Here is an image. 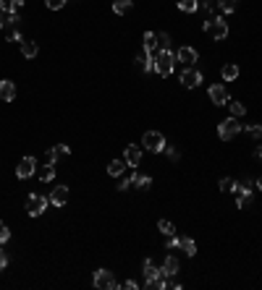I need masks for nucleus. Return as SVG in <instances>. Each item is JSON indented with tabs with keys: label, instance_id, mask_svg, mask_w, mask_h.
<instances>
[{
	"label": "nucleus",
	"instance_id": "1",
	"mask_svg": "<svg viewBox=\"0 0 262 290\" xmlns=\"http://www.w3.org/2000/svg\"><path fill=\"white\" fill-rule=\"evenodd\" d=\"M255 181L252 178H247V181H241V183H236L234 181V186H231V191L236 193V206L239 209H249V204H252V189H255Z\"/></svg>",
	"mask_w": 262,
	"mask_h": 290
},
{
	"label": "nucleus",
	"instance_id": "2",
	"mask_svg": "<svg viewBox=\"0 0 262 290\" xmlns=\"http://www.w3.org/2000/svg\"><path fill=\"white\" fill-rule=\"evenodd\" d=\"M176 55H173V50H160V53L155 55V71L160 76H170L173 74V68H176Z\"/></svg>",
	"mask_w": 262,
	"mask_h": 290
},
{
	"label": "nucleus",
	"instance_id": "3",
	"mask_svg": "<svg viewBox=\"0 0 262 290\" xmlns=\"http://www.w3.org/2000/svg\"><path fill=\"white\" fill-rule=\"evenodd\" d=\"M205 32L213 37V39H218V42H220V39H226V37H228V24H226L220 16H215V18L210 16L207 21H205Z\"/></svg>",
	"mask_w": 262,
	"mask_h": 290
},
{
	"label": "nucleus",
	"instance_id": "4",
	"mask_svg": "<svg viewBox=\"0 0 262 290\" xmlns=\"http://www.w3.org/2000/svg\"><path fill=\"white\" fill-rule=\"evenodd\" d=\"M241 128H244V126L239 123V118L231 115V118H226V120L218 126V136L223 139V141H231V139H236L239 133H241Z\"/></svg>",
	"mask_w": 262,
	"mask_h": 290
},
{
	"label": "nucleus",
	"instance_id": "5",
	"mask_svg": "<svg viewBox=\"0 0 262 290\" xmlns=\"http://www.w3.org/2000/svg\"><path fill=\"white\" fill-rule=\"evenodd\" d=\"M142 147L149 149V152H165V136L160 131H147L144 136H142Z\"/></svg>",
	"mask_w": 262,
	"mask_h": 290
},
{
	"label": "nucleus",
	"instance_id": "6",
	"mask_svg": "<svg viewBox=\"0 0 262 290\" xmlns=\"http://www.w3.org/2000/svg\"><path fill=\"white\" fill-rule=\"evenodd\" d=\"M47 204H50L47 196H42V193H32V196L26 199V214H29V217H39V214L47 209Z\"/></svg>",
	"mask_w": 262,
	"mask_h": 290
},
{
	"label": "nucleus",
	"instance_id": "7",
	"mask_svg": "<svg viewBox=\"0 0 262 290\" xmlns=\"http://www.w3.org/2000/svg\"><path fill=\"white\" fill-rule=\"evenodd\" d=\"M92 285L100 288V290H113V288H118V283H116V277H113L110 269H97L95 277H92Z\"/></svg>",
	"mask_w": 262,
	"mask_h": 290
},
{
	"label": "nucleus",
	"instance_id": "8",
	"mask_svg": "<svg viewBox=\"0 0 262 290\" xmlns=\"http://www.w3.org/2000/svg\"><path fill=\"white\" fill-rule=\"evenodd\" d=\"M181 84H184L186 89H194V87H199L202 84V74H199V71L194 68V66H186L184 71H181Z\"/></svg>",
	"mask_w": 262,
	"mask_h": 290
},
{
	"label": "nucleus",
	"instance_id": "9",
	"mask_svg": "<svg viewBox=\"0 0 262 290\" xmlns=\"http://www.w3.org/2000/svg\"><path fill=\"white\" fill-rule=\"evenodd\" d=\"M37 173V160L32 157V154H26V157L18 162V168H16V175L21 181H26V178H32V175Z\"/></svg>",
	"mask_w": 262,
	"mask_h": 290
},
{
	"label": "nucleus",
	"instance_id": "10",
	"mask_svg": "<svg viewBox=\"0 0 262 290\" xmlns=\"http://www.w3.org/2000/svg\"><path fill=\"white\" fill-rule=\"evenodd\" d=\"M207 95H210V99H213V105H215V107L228 105V89H226L223 84H210Z\"/></svg>",
	"mask_w": 262,
	"mask_h": 290
},
{
	"label": "nucleus",
	"instance_id": "11",
	"mask_svg": "<svg viewBox=\"0 0 262 290\" xmlns=\"http://www.w3.org/2000/svg\"><path fill=\"white\" fill-rule=\"evenodd\" d=\"M68 154H71V147H68V144H55V147H50V149H47V154H45V162L55 165L60 157H68Z\"/></svg>",
	"mask_w": 262,
	"mask_h": 290
},
{
	"label": "nucleus",
	"instance_id": "12",
	"mask_svg": "<svg viewBox=\"0 0 262 290\" xmlns=\"http://www.w3.org/2000/svg\"><path fill=\"white\" fill-rule=\"evenodd\" d=\"M124 160L129 168H139V162H142V147H136V144H129L124 149Z\"/></svg>",
	"mask_w": 262,
	"mask_h": 290
},
{
	"label": "nucleus",
	"instance_id": "13",
	"mask_svg": "<svg viewBox=\"0 0 262 290\" xmlns=\"http://www.w3.org/2000/svg\"><path fill=\"white\" fill-rule=\"evenodd\" d=\"M197 58H199V53L194 47H178V53H176V60L178 63H186V66H194Z\"/></svg>",
	"mask_w": 262,
	"mask_h": 290
},
{
	"label": "nucleus",
	"instance_id": "14",
	"mask_svg": "<svg viewBox=\"0 0 262 290\" xmlns=\"http://www.w3.org/2000/svg\"><path fill=\"white\" fill-rule=\"evenodd\" d=\"M50 204L53 206H66L68 204V186H58V189H53V193H50Z\"/></svg>",
	"mask_w": 262,
	"mask_h": 290
},
{
	"label": "nucleus",
	"instance_id": "15",
	"mask_svg": "<svg viewBox=\"0 0 262 290\" xmlns=\"http://www.w3.org/2000/svg\"><path fill=\"white\" fill-rule=\"evenodd\" d=\"M0 99L3 102H13L16 99V84L13 81H8V79L0 81Z\"/></svg>",
	"mask_w": 262,
	"mask_h": 290
},
{
	"label": "nucleus",
	"instance_id": "16",
	"mask_svg": "<svg viewBox=\"0 0 262 290\" xmlns=\"http://www.w3.org/2000/svg\"><path fill=\"white\" fill-rule=\"evenodd\" d=\"M136 68L149 74V71H155V55H147V53H139L136 55Z\"/></svg>",
	"mask_w": 262,
	"mask_h": 290
},
{
	"label": "nucleus",
	"instance_id": "17",
	"mask_svg": "<svg viewBox=\"0 0 262 290\" xmlns=\"http://www.w3.org/2000/svg\"><path fill=\"white\" fill-rule=\"evenodd\" d=\"M142 53H147V55H155V50H157V34L155 32H144V37H142Z\"/></svg>",
	"mask_w": 262,
	"mask_h": 290
},
{
	"label": "nucleus",
	"instance_id": "18",
	"mask_svg": "<svg viewBox=\"0 0 262 290\" xmlns=\"http://www.w3.org/2000/svg\"><path fill=\"white\" fill-rule=\"evenodd\" d=\"M178 248H181L186 256H194V254H197V243H194V238H189V235H181V238H178Z\"/></svg>",
	"mask_w": 262,
	"mask_h": 290
},
{
	"label": "nucleus",
	"instance_id": "19",
	"mask_svg": "<svg viewBox=\"0 0 262 290\" xmlns=\"http://www.w3.org/2000/svg\"><path fill=\"white\" fill-rule=\"evenodd\" d=\"M160 269H163L165 277H176L178 275V259L176 256H165V262H163V267H160Z\"/></svg>",
	"mask_w": 262,
	"mask_h": 290
},
{
	"label": "nucleus",
	"instance_id": "20",
	"mask_svg": "<svg viewBox=\"0 0 262 290\" xmlns=\"http://www.w3.org/2000/svg\"><path fill=\"white\" fill-rule=\"evenodd\" d=\"M37 175H39V181H42V183H50V181L55 178V165L45 162L42 168H37Z\"/></svg>",
	"mask_w": 262,
	"mask_h": 290
},
{
	"label": "nucleus",
	"instance_id": "21",
	"mask_svg": "<svg viewBox=\"0 0 262 290\" xmlns=\"http://www.w3.org/2000/svg\"><path fill=\"white\" fill-rule=\"evenodd\" d=\"M239 74H241V68H239L236 63H226V66H223V71H220L223 81H236V79H239Z\"/></svg>",
	"mask_w": 262,
	"mask_h": 290
},
{
	"label": "nucleus",
	"instance_id": "22",
	"mask_svg": "<svg viewBox=\"0 0 262 290\" xmlns=\"http://www.w3.org/2000/svg\"><path fill=\"white\" fill-rule=\"evenodd\" d=\"M126 168H129V165H126V160H113V162L108 165V175H113V178H121Z\"/></svg>",
	"mask_w": 262,
	"mask_h": 290
},
{
	"label": "nucleus",
	"instance_id": "23",
	"mask_svg": "<svg viewBox=\"0 0 262 290\" xmlns=\"http://www.w3.org/2000/svg\"><path fill=\"white\" fill-rule=\"evenodd\" d=\"M24 5V0H0V8H3L5 13H18Z\"/></svg>",
	"mask_w": 262,
	"mask_h": 290
},
{
	"label": "nucleus",
	"instance_id": "24",
	"mask_svg": "<svg viewBox=\"0 0 262 290\" xmlns=\"http://www.w3.org/2000/svg\"><path fill=\"white\" fill-rule=\"evenodd\" d=\"M37 53H39L37 42H32V39H24V42H21V55L24 58H37Z\"/></svg>",
	"mask_w": 262,
	"mask_h": 290
},
{
	"label": "nucleus",
	"instance_id": "25",
	"mask_svg": "<svg viewBox=\"0 0 262 290\" xmlns=\"http://www.w3.org/2000/svg\"><path fill=\"white\" fill-rule=\"evenodd\" d=\"M131 5H134V0H113V13L124 16L131 11Z\"/></svg>",
	"mask_w": 262,
	"mask_h": 290
},
{
	"label": "nucleus",
	"instance_id": "26",
	"mask_svg": "<svg viewBox=\"0 0 262 290\" xmlns=\"http://www.w3.org/2000/svg\"><path fill=\"white\" fill-rule=\"evenodd\" d=\"M178 11H184V13H197V11H199V0H178Z\"/></svg>",
	"mask_w": 262,
	"mask_h": 290
},
{
	"label": "nucleus",
	"instance_id": "27",
	"mask_svg": "<svg viewBox=\"0 0 262 290\" xmlns=\"http://www.w3.org/2000/svg\"><path fill=\"white\" fill-rule=\"evenodd\" d=\"M136 181V170H131V175H121V183H118V191H129Z\"/></svg>",
	"mask_w": 262,
	"mask_h": 290
},
{
	"label": "nucleus",
	"instance_id": "28",
	"mask_svg": "<svg viewBox=\"0 0 262 290\" xmlns=\"http://www.w3.org/2000/svg\"><path fill=\"white\" fill-rule=\"evenodd\" d=\"M218 8H220L223 13H236L239 0H218Z\"/></svg>",
	"mask_w": 262,
	"mask_h": 290
},
{
	"label": "nucleus",
	"instance_id": "29",
	"mask_svg": "<svg viewBox=\"0 0 262 290\" xmlns=\"http://www.w3.org/2000/svg\"><path fill=\"white\" fill-rule=\"evenodd\" d=\"M149 186H152V178L149 175H139L136 173V181H134V189H139V191H147Z\"/></svg>",
	"mask_w": 262,
	"mask_h": 290
},
{
	"label": "nucleus",
	"instance_id": "30",
	"mask_svg": "<svg viewBox=\"0 0 262 290\" xmlns=\"http://www.w3.org/2000/svg\"><path fill=\"white\" fill-rule=\"evenodd\" d=\"M157 230L163 233V235H173L176 227H173V222H170V220H160V222H157Z\"/></svg>",
	"mask_w": 262,
	"mask_h": 290
},
{
	"label": "nucleus",
	"instance_id": "31",
	"mask_svg": "<svg viewBox=\"0 0 262 290\" xmlns=\"http://www.w3.org/2000/svg\"><path fill=\"white\" fill-rule=\"evenodd\" d=\"M228 107H231V115H234V118H241V115H244V112H247V107L241 105L239 99H234V102H231Z\"/></svg>",
	"mask_w": 262,
	"mask_h": 290
},
{
	"label": "nucleus",
	"instance_id": "32",
	"mask_svg": "<svg viewBox=\"0 0 262 290\" xmlns=\"http://www.w3.org/2000/svg\"><path fill=\"white\" fill-rule=\"evenodd\" d=\"M244 131L249 133L252 139H262V126H260V123H252V126H244Z\"/></svg>",
	"mask_w": 262,
	"mask_h": 290
},
{
	"label": "nucleus",
	"instance_id": "33",
	"mask_svg": "<svg viewBox=\"0 0 262 290\" xmlns=\"http://www.w3.org/2000/svg\"><path fill=\"white\" fill-rule=\"evenodd\" d=\"M157 45L163 47V50H170V34L168 32H160L157 34Z\"/></svg>",
	"mask_w": 262,
	"mask_h": 290
},
{
	"label": "nucleus",
	"instance_id": "34",
	"mask_svg": "<svg viewBox=\"0 0 262 290\" xmlns=\"http://www.w3.org/2000/svg\"><path fill=\"white\" fill-rule=\"evenodd\" d=\"M45 3H47L50 11H60V8L66 5V0H45Z\"/></svg>",
	"mask_w": 262,
	"mask_h": 290
},
{
	"label": "nucleus",
	"instance_id": "35",
	"mask_svg": "<svg viewBox=\"0 0 262 290\" xmlns=\"http://www.w3.org/2000/svg\"><path fill=\"white\" fill-rule=\"evenodd\" d=\"M165 248H178V238H176V233H173V235H168V241H165Z\"/></svg>",
	"mask_w": 262,
	"mask_h": 290
},
{
	"label": "nucleus",
	"instance_id": "36",
	"mask_svg": "<svg viewBox=\"0 0 262 290\" xmlns=\"http://www.w3.org/2000/svg\"><path fill=\"white\" fill-rule=\"evenodd\" d=\"M231 186H234L231 178H220V191H231Z\"/></svg>",
	"mask_w": 262,
	"mask_h": 290
},
{
	"label": "nucleus",
	"instance_id": "37",
	"mask_svg": "<svg viewBox=\"0 0 262 290\" xmlns=\"http://www.w3.org/2000/svg\"><path fill=\"white\" fill-rule=\"evenodd\" d=\"M165 154H168L170 160H178V149L176 147H168V144H165Z\"/></svg>",
	"mask_w": 262,
	"mask_h": 290
},
{
	"label": "nucleus",
	"instance_id": "38",
	"mask_svg": "<svg viewBox=\"0 0 262 290\" xmlns=\"http://www.w3.org/2000/svg\"><path fill=\"white\" fill-rule=\"evenodd\" d=\"M199 8H205L207 13H213V8H215V3L213 0H202V3H199Z\"/></svg>",
	"mask_w": 262,
	"mask_h": 290
},
{
	"label": "nucleus",
	"instance_id": "39",
	"mask_svg": "<svg viewBox=\"0 0 262 290\" xmlns=\"http://www.w3.org/2000/svg\"><path fill=\"white\" fill-rule=\"evenodd\" d=\"M5 267H8V256H5V251H3V248H0V272H3Z\"/></svg>",
	"mask_w": 262,
	"mask_h": 290
},
{
	"label": "nucleus",
	"instance_id": "40",
	"mask_svg": "<svg viewBox=\"0 0 262 290\" xmlns=\"http://www.w3.org/2000/svg\"><path fill=\"white\" fill-rule=\"evenodd\" d=\"M8 241H11V230H8V227H5V230H3V233H0V243H3V246H5Z\"/></svg>",
	"mask_w": 262,
	"mask_h": 290
},
{
	"label": "nucleus",
	"instance_id": "41",
	"mask_svg": "<svg viewBox=\"0 0 262 290\" xmlns=\"http://www.w3.org/2000/svg\"><path fill=\"white\" fill-rule=\"evenodd\" d=\"M5 24H8V13L0 8V29H5Z\"/></svg>",
	"mask_w": 262,
	"mask_h": 290
},
{
	"label": "nucleus",
	"instance_id": "42",
	"mask_svg": "<svg viewBox=\"0 0 262 290\" xmlns=\"http://www.w3.org/2000/svg\"><path fill=\"white\" fill-rule=\"evenodd\" d=\"M121 288H126V290H136L139 285L134 283V280H126V283H124V285H121Z\"/></svg>",
	"mask_w": 262,
	"mask_h": 290
},
{
	"label": "nucleus",
	"instance_id": "43",
	"mask_svg": "<svg viewBox=\"0 0 262 290\" xmlns=\"http://www.w3.org/2000/svg\"><path fill=\"white\" fill-rule=\"evenodd\" d=\"M255 160L262 165V147H257V149H255Z\"/></svg>",
	"mask_w": 262,
	"mask_h": 290
},
{
	"label": "nucleus",
	"instance_id": "44",
	"mask_svg": "<svg viewBox=\"0 0 262 290\" xmlns=\"http://www.w3.org/2000/svg\"><path fill=\"white\" fill-rule=\"evenodd\" d=\"M257 189L262 191V178H257Z\"/></svg>",
	"mask_w": 262,
	"mask_h": 290
},
{
	"label": "nucleus",
	"instance_id": "45",
	"mask_svg": "<svg viewBox=\"0 0 262 290\" xmlns=\"http://www.w3.org/2000/svg\"><path fill=\"white\" fill-rule=\"evenodd\" d=\"M3 230H5V225H3V222H0V233H3Z\"/></svg>",
	"mask_w": 262,
	"mask_h": 290
}]
</instances>
